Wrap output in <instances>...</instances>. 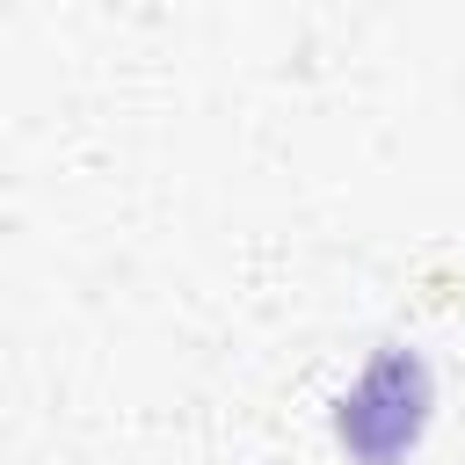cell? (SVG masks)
I'll use <instances>...</instances> for the list:
<instances>
[{
    "mask_svg": "<svg viewBox=\"0 0 465 465\" xmlns=\"http://www.w3.org/2000/svg\"><path fill=\"white\" fill-rule=\"evenodd\" d=\"M429 363L414 356V349H378L371 356V371L356 378V392L341 400V414H334V429H341V443L363 458V465H400L414 443H421V429H429Z\"/></svg>",
    "mask_w": 465,
    "mask_h": 465,
    "instance_id": "obj_1",
    "label": "cell"
}]
</instances>
